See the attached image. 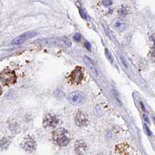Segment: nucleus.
I'll list each match as a JSON object with an SVG mask.
<instances>
[{
	"label": "nucleus",
	"mask_w": 155,
	"mask_h": 155,
	"mask_svg": "<svg viewBox=\"0 0 155 155\" xmlns=\"http://www.w3.org/2000/svg\"><path fill=\"white\" fill-rule=\"evenodd\" d=\"M54 141L60 146H67L71 141V138L69 137L68 133L66 130L59 128L53 133Z\"/></svg>",
	"instance_id": "nucleus-1"
},
{
	"label": "nucleus",
	"mask_w": 155,
	"mask_h": 155,
	"mask_svg": "<svg viewBox=\"0 0 155 155\" xmlns=\"http://www.w3.org/2000/svg\"><path fill=\"white\" fill-rule=\"evenodd\" d=\"M0 80L5 85H10L16 82V75L13 71L5 69L0 72Z\"/></svg>",
	"instance_id": "nucleus-2"
},
{
	"label": "nucleus",
	"mask_w": 155,
	"mask_h": 155,
	"mask_svg": "<svg viewBox=\"0 0 155 155\" xmlns=\"http://www.w3.org/2000/svg\"><path fill=\"white\" fill-rule=\"evenodd\" d=\"M68 99L69 102H71L72 104L79 105L82 104L85 100V96L82 92L75 91L69 93L68 95Z\"/></svg>",
	"instance_id": "nucleus-3"
},
{
	"label": "nucleus",
	"mask_w": 155,
	"mask_h": 155,
	"mask_svg": "<svg viewBox=\"0 0 155 155\" xmlns=\"http://www.w3.org/2000/svg\"><path fill=\"white\" fill-rule=\"evenodd\" d=\"M37 33L34 32V31H29L27 33H23L22 35L19 36L17 37H16L14 40H13L12 44L14 45H20L22 44L23 43L26 42L27 40H30L31 38L34 37L35 36H37Z\"/></svg>",
	"instance_id": "nucleus-4"
},
{
	"label": "nucleus",
	"mask_w": 155,
	"mask_h": 155,
	"mask_svg": "<svg viewBox=\"0 0 155 155\" xmlns=\"http://www.w3.org/2000/svg\"><path fill=\"white\" fill-rule=\"evenodd\" d=\"M83 71L80 67H77L72 72H71V75H70V80L75 84H79L83 79Z\"/></svg>",
	"instance_id": "nucleus-5"
},
{
	"label": "nucleus",
	"mask_w": 155,
	"mask_h": 155,
	"mask_svg": "<svg viewBox=\"0 0 155 155\" xmlns=\"http://www.w3.org/2000/svg\"><path fill=\"white\" fill-rule=\"evenodd\" d=\"M75 120L78 126H85L88 125V118L85 116L84 113H82V111H78L76 113Z\"/></svg>",
	"instance_id": "nucleus-6"
},
{
	"label": "nucleus",
	"mask_w": 155,
	"mask_h": 155,
	"mask_svg": "<svg viewBox=\"0 0 155 155\" xmlns=\"http://www.w3.org/2000/svg\"><path fill=\"white\" fill-rule=\"evenodd\" d=\"M58 118L52 114H47L44 120V124L46 127H54L58 124Z\"/></svg>",
	"instance_id": "nucleus-7"
},
{
	"label": "nucleus",
	"mask_w": 155,
	"mask_h": 155,
	"mask_svg": "<svg viewBox=\"0 0 155 155\" xmlns=\"http://www.w3.org/2000/svg\"><path fill=\"white\" fill-rule=\"evenodd\" d=\"M83 60H84L85 64H86V66L88 67V68L90 70V71L92 72V74H93L94 75L97 76L99 75V72H98V69L95 66V64H94V62L87 56H84L83 57Z\"/></svg>",
	"instance_id": "nucleus-8"
},
{
	"label": "nucleus",
	"mask_w": 155,
	"mask_h": 155,
	"mask_svg": "<svg viewBox=\"0 0 155 155\" xmlns=\"http://www.w3.org/2000/svg\"><path fill=\"white\" fill-rule=\"evenodd\" d=\"M112 27L117 31H123L126 29V22L121 18H116L112 23Z\"/></svg>",
	"instance_id": "nucleus-9"
},
{
	"label": "nucleus",
	"mask_w": 155,
	"mask_h": 155,
	"mask_svg": "<svg viewBox=\"0 0 155 155\" xmlns=\"http://www.w3.org/2000/svg\"><path fill=\"white\" fill-rule=\"evenodd\" d=\"M88 150V147L86 144L82 140H78L76 142L75 145V151L78 155L84 154Z\"/></svg>",
	"instance_id": "nucleus-10"
},
{
	"label": "nucleus",
	"mask_w": 155,
	"mask_h": 155,
	"mask_svg": "<svg viewBox=\"0 0 155 155\" xmlns=\"http://www.w3.org/2000/svg\"><path fill=\"white\" fill-rule=\"evenodd\" d=\"M23 147L24 150L29 152H33L36 148L35 142L30 138H27L23 143Z\"/></svg>",
	"instance_id": "nucleus-11"
},
{
	"label": "nucleus",
	"mask_w": 155,
	"mask_h": 155,
	"mask_svg": "<svg viewBox=\"0 0 155 155\" xmlns=\"http://www.w3.org/2000/svg\"><path fill=\"white\" fill-rule=\"evenodd\" d=\"M78 9H79L80 15H81V16H82V17L83 18V19H85V20H86V19H87L86 13H85L84 9H82V6H78Z\"/></svg>",
	"instance_id": "nucleus-12"
},
{
	"label": "nucleus",
	"mask_w": 155,
	"mask_h": 155,
	"mask_svg": "<svg viewBox=\"0 0 155 155\" xmlns=\"http://www.w3.org/2000/svg\"><path fill=\"white\" fill-rule=\"evenodd\" d=\"M105 53H106V58L108 59V61L112 63V62L113 61V58L112 57L110 53H109V51H108V49H106V50H105Z\"/></svg>",
	"instance_id": "nucleus-13"
},
{
	"label": "nucleus",
	"mask_w": 155,
	"mask_h": 155,
	"mask_svg": "<svg viewBox=\"0 0 155 155\" xmlns=\"http://www.w3.org/2000/svg\"><path fill=\"white\" fill-rule=\"evenodd\" d=\"M81 38H82V35H81L80 33H76V34L74 35V39H75V40H76V41H79V40H81Z\"/></svg>",
	"instance_id": "nucleus-14"
},
{
	"label": "nucleus",
	"mask_w": 155,
	"mask_h": 155,
	"mask_svg": "<svg viewBox=\"0 0 155 155\" xmlns=\"http://www.w3.org/2000/svg\"><path fill=\"white\" fill-rule=\"evenodd\" d=\"M144 128H145V130H146V132L147 133V134H148L149 136H151L152 135V133H151V131L150 130V129L147 126L146 124H144Z\"/></svg>",
	"instance_id": "nucleus-15"
},
{
	"label": "nucleus",
	"mask_w": 155,
	"mask_h": 155,
	"mask_svg": "<svg viewBox=\"0 0 155 155\" xmlns=\"http://www.w3.org/2000/svg\"><path fill=\"white\" fill-rule=\"evenodd\" d=\"M85 46H86L87 48H88V50H89V51H91V45H90V44H89V42L85 43Z\"/></svg>",
	"instance_id": "nucleus-16"
},
{
	"label": "nucleus",
	"mask_w": 155,
	"mask_h": 155,
	"mask_svg": "<svg viewBox=\"0 0 155 155\" xmlns=\"http://www.w3.org/2000/svg\"><path fill=\"white\" fill-rule=\"evenodd\" d=\"M103 3H104L106 6H108V5H111L113 2H111V1H109V2H108V1H106V2H103Z\"/></svg>",
	"instance_id": "nucleus-17"
},
{
	"label": "nucleus",
	"mask_w": 155,
	"mask_h": 155,
	"mask_svg": "<svg viewBox=\"0 0 155 155\" xmlns=\"http://www.w3.org/2000/svg\"><path fill=\"white\" fill-rule=\"evenodd\" d=\"M1 93H2V89H1V87H0V95H1Z\"/></svg>",
	"instance_id": "nucleus-18"
}]
</instances>
